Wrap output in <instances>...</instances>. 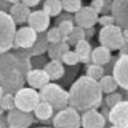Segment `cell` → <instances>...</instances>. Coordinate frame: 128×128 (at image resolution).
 <instances>
[{"label": "cell", "instance_id": "5b68a950", "mask_svg": "<svg viewBox=\"0 0 128 128\" xmlns=\"http://www.w3.org/2000/svg\"><path fill=\"white\" fill-rule=\"evenodd\" d=\"M16 107L21 111L33 113L41 101L39 92L32 87H23L15 94Z\"/></svg>", "mask_w": 128, "mask_h": 128}, {"label": "cell", "instance_id": "603a6c76", "mask_svg": "<svg viewBox=\"0 0 128 128\" xmlns=\"http://www.w3.org/2000/svg\"><path fill=\"white\" fill-rule=\"evenodd\" d=\"M74 51L77 54L82 64H88L91 62V54H92V46L88 40L84 39L77 43L74 46Z\"/></svg>", "mask_w": 128, "mask_h": 128}, {"label": "cell", "instance_id": "f546056e", "mask_svg": "<svg viewBox=\"0 0 128 128\" xmlns=\"http://www.w3.org/2000/svg\"><path fill=\"white\" fill-rule=\"evenodd\" d=\"M63 9L70 14H76L83 8L82 0H61Z\"/></svg>", "mask_w": 128, "mask_h": 128}, {"label": "cell", "instance_id": "7c38bea8", "mask_svg": "<svg viewBox=\"0 0 128 128\" xmlns=\"http://www.w3.org/2000/svg\"><path fill=\"white\" fill-rule=\"evenodd\" d=\"M74 24L83 28L93 27L97 24L99 14L96 12L90 6H83L74 14Z\"/></svg>", "mask_w": 128, "mask_h": 128}, {"label": "cell", "instance_id": "e575fe53", "mask_svg": "<svg viewBox=\"0 0 128 128\" xmlns=\"http://www.w3.org/2000/svg\"><path fill=\"white\" fill-rule=\"evenodd\" d=\"M56 26H58L62 36H63V37H64V39L66 41L67 36L71 34V32L73 31V29H74V21H72V20H66V21L61 22L59 25Z\"/></svg>", "mask_w": 128, "mask_h": 128}, {"label": "cell", "instance_id": "30bf717a", "mask_svg": "<svg viewBox=\"0 0 128 128\" xmlns=\"http://www.w3.org/2000/svg\"><path fill=\"white\" fill-rule=\"evenodd\" d=\"M109 122L112 126L128 128V99H123L110 108Z\"/></svg>", "mask_w": 128, "mask_h": 128}, {"label": "cell", "instance_id": "83f0119b", "mask_svg": "<svg viewBox=\"0 0 128 128\" xmlns=\"http://www.w3.org/2000/svg\"><path fill=\"white\" fill-rule=\"evenodd\" d=\"M86 39V31L84 28L79 26H74V29L71 32V34L67 36L66 42L69 44L70 46H74L77 43H79L82 40Z\"/></svg>", "mask_w": 128, "mask_h": 128}, {"label": "cell", "instance_id": "6da1fadb", "mask_svg": "<svg viewBox=\"0 0 128 128\" xmlns=\"http://www.w3.org/2000/svg\"><path fill=\"white\" fill-rule=\"evenodd\" d=\"M69 106L78 112L97 109L103 104V92L97 80L81 76L69 89Z\"/></svg>", "mask_w": 128, "mask_h": 128}, {"label": "cell", "instance_id": "5bb4252c", "mask_svg": "<svg viewBox=\"0 0 128 128\" xmlns=\"http://www.w3.org/2000/svg\"><path fill=\"white\" fill-rule=\"evenodd\" d=\"M106 121L97 109H91L83 112L81 114V126L83 128H104Z\"/></svg>", "mask_w": 128, "mask_h": 128}, {"label": "cell", "instance_id": "ee69618b", "mask_svg": "<svg viewBox=\"0 0 128 128\" xmlns=\"http://www.w3.org/2000/svg\"><path fill=\"white\" fill-rule=\"evenodd\" d=\"M123 34H124V41H126V44H128V31L127 30H123Z\"/></svg>", "mask_w": 128, "mask_h": 128}, {"label": "cell", "instance_id": "8d00e7d4", "mask_svg": "<svg viewBox=\"0 0 128 128\" xmlns=\"http://www.w3.org/2000/svg\"><path fill=\"white\" fill-rule=\"evenodd\" d=\"M97 23L102 27L109 26L114 25L116 24V20H114V16H112V14H110V15H102L101 16H99L98 22Z\"/></svg>", "mask_w": 128, "mask_h": 128}, {"label": "cell", "instance_id": "cb8c5ba5", "mask_svg": "<svg viewBox=\"0 0 128 128\" xmlns=\"http://www.w3.org/2000/svg\"><path fill=\"white\" fill-rule=\"evenodd\" d=\"M49 44L50 43L46 39V32L39 33L34 46L27 50L29 52L31 57L36 56H41V54H44V53L47 52Z\"/></svg>", "mask_w": 128, "mask_h": 128}, {"label": "cell", "instance_id": "3957f363", "mask_svg": "<svg viewBox=\"0 0 128 128\" xmlns=\"http://www.w3.org/2000/svg\"><path fill=\"white\" fill-rule=\"evenodd\" d=\"M16 26L9 13L0 11V54L13 49Z\"/></svg>", "mask_w": 128, "mask_h": 128}, {"label": "cell", "instance_id": "d6986e66", "mask_svg": "<svg viewBox=\"0 0 128 128\" xmlns=\"http://www.w3.org/2000/svg\"><path fill=\"white\" fill-rule=\"evenodd\" d=\"M44 69L49 76L50 80L53 82L59 81L66 72V66L61 60H50Z\"/></svg>", "mask_w": 128, "mask_h": 128}, {"label": "cell", "instance_id": "ffe728a7", "mask_svg": "<svg viewBox=\"0 0 128 128\" xmlns=\"http://www.w3.org/2000/svg\"><path fill=\"white\" fill-rule=\"evenodd\" d=\"M111 50L108 49L107 47L104 46H99L96 47L91 54V62L96 64H100V66H106L111 61L112 53Z\"/></svg>", "mask_w": 128, "mask_h": 128}, {"label": "cell", "instance_id": "4fadbf2b", "mask_svg": "<svg viewBox=\"0 0 128 128\" xmlns=\"http://www.w3.org/2000/svg\"><path fill=\"white\" fill-rule=\"evenodd\" d=\"M111 14L116 25L128 31V0H114Z\"/></svg>", "mask_w": 128, "mask_h": 128}, {"label": "cell", "instance_id": "816d5d0a", "mask_svg": "<svg viewBox=\"0 0 128 128\" xmlns=\"http://www.w3.org/2000/svg\"><path fill=\"white\" fill-rule=\"evenodd\" d=\"M127 99H128V98H127Z\"/></svg>", "mask_w": 128, "mask_h": 128}, {"label": "cell", "instance_id": "d590c367", "mask_svg": "<svg viewBox=\"0 0 128 128\" xmlns=\"http://www.w3.org/2000/svg\"><path fill=\"white\" fill-rule=\"evenodd\" d=\"M48 56H44V54L41 56H36L31 57V66L32 69H44V66L48 63Z\"/></svg>", "mask_w": 128, "mask_h": 128}, {"label": "cell", "instance_id": "7bdbcfd3", "mask_svg": "<svg viewBox=\"0 0 128 128\" xmlns=\"http://www.w3.org/2000/svg\"><path fill=\"white\" fill-rule=\"evenodd\" d=\"M22 2L29 8H34V6L39 5L41 0H22Z\"/></svg>", "mask_w": 128, "mask_h": 128}, {"label": "cell", "instance_id": "8fae6325", "mask_svg": "<svg viewBox=\"0 0 128 128\" xmlns=\"http://www.w3.org/2000/svg\"><path fill=\"white\" fill-rule=\"evenodd\" d=\"M112 74L116 78L119 87L128 92V54L118 56Z\"/></svg>", "mask_w": 128, "mask_h": 128}, {"label": "cell", "instance_id": "681fc988", "mask_svg": "<svg viewBox=\"0 0 128 128\" xmlns=\"http://www.w3.org/2000/svg\"><path fill=\"white\" fill-rule=\"evenodd\" d=\"M37 128H52V127H47V126H44V127H37ZM54 128V127H53Z\"/></svg>", "mask_w": 128, "mask_h": 128}, {"label": "cell", "instance_id": "f35d334b", "mask_svg": "<svg viewBox=\"0 0 128 128\" xmlns=\"http://www.w3.org/2000/svg\"><path fill=\"white\" fill-rule=\"evenodd\" d=\"M114 0H104V6L100 15H110L112 12V6Z\"/></svg>", "mask_w": 128, "mask_h": 128}, {"label": "cell", "instance_id": "60d3db41", "mask_svg": "<svg viewBox=\"0 0 128 128\" xmlns=\"http://www.w3.org/2000/svg\"><path fill=\"white\" fill-rule=\"evenodd\" d=\"M11 6H12V4L8 2L6 0H0V11L9 13Z\"/></svg>", "mask_w": 128, "mask_h": 128}, {"label": "cell", "instance_id": "1f68e13d", "mask_svg": "<svg viewBox=\"0 0 128 128\" xmlns=\"http://www.w3.org/2000/svg\"><path fill=\"white\" fill-rule=\"evenodd\" d=\"M124 99V96L122 93H118V92H113L111 94H107L104 99V104H106L108 108H112L113 106H114L116 104H118Z\"/></svg>", "mask_w": 128, "mask_h": 128}, {"label": "cell", "instance_id": "2e32d148", "mask_svg": "<svg viewBox=\"0 0 128 128\" xmlns=\"http://www.w3.org/2000/svg\"><path fill=\"white\" fill-rule=\"evenodd\" d=\"M26 81L30 87L34 89H40L49 84L51 80L44 69H31L26 76Z\"/></svg>", "mask_w": 128, "mask_h": 128}, {"label": "cell", "instance_id": "ac0fdd59", "mask_svg": "<svg viewBox=\"0 0 128 128\" xmlns=\"http://www.w3.org/2000/svg\"><path fill=\"white\" fill-rule=\"evenodd\" d=\"M19 69V59L13 51H8L0 54V74L12 70Z\"/></svg>", "mask_w": 128, "mask_h": 128}, {"label": "cell", "instance_id": "f6af8a7d", "mask_svg": "<svg viewBox=\"0 0 128 128\" xmlns=\"http://www.w3.org/2000/svg\"><path fill=\"white\" fill-rule=\"evenodd\" d=\"M4 94H5V92H4V90H3V87L0 86V101H1V99H2Z\"/></svg>", "mask_w": 128, "mask_h": 128}, {"label": "cell", "instance_id": "e0dca14e", "mask_svg": "<svg viewBox=\"0 0 128 128\" xmlns=\"http://www.w3.org/2000/svg\"><path fill=\"white\" fill-rule=\"evenodd\" d=\"M9 14L14 19L16 25H24L27 23L28 18L31 15V10L29 6L25 5L22 1L13 4L9 10Z\"/></svg>", "mask_w": 128, "mask_h": 128}, {"label": "cell", "instance_id": "52a82bcc", "mask_svg": "<svg viewBox=\"0 0 128 128\" xmlns=\"http://www.w3.org/2000/svg\"><path fill=\"white\" fill-rule=\"evenodd\" d=\"M26 76L18 68L12 69L0 74V86L5 93L15 94L25 86Z\"/></svg>", "mask_w": 128, "mask_h": 128}, {"label": "cell", "instance_id": "836d02e7", "mask_svg": "<svg viewBox=\"0 0 128 128\" xmlns=\"http://www.w3.org/2000/svg\"><path fill=\"white\" fill-rule=\"evenodd\" d=\"M62 62L64 63V64L66 66H76L80 63L79 57L77 56V54L76 53V51H72V50H68L67 52H66L62 57Z\"/></svg>", "mask_w": 128, "mask_h": 128}, {"label": "cell", "instance_id": "b9f144b4", "mask_svg": "<svg viewBox=\"0 0 128 128\" xmlns=\"http://www.w3.org/2000/svg\"><path fill=\"white\" fill-rule=\"evenodd\" d=\"M84 31H86V39L88 40V41L94 37V36L96 33V28H94V26L89 27V28H86Z\"/></svg>", "mask_w": 128, "mask_h": 128}, {"label": "cell", "instance_id": "f1b7e54d", "mask_svg": "<svg viewBox=\"0 0 128 128\" xmlns=\"http://www.w3.org/2000/svg\"><path fill=\"white\" fill-rule=\"evenodd\" d=\"M104 74H106L104 68L103 66H100V64L91 63L90 64H88V66L86 68V76L97 81H99Z\"/></svg>", "mask_w": 128, "mask_h": 128}, {"label": "cell", "instance_id": "8992f818", "mask_svg": "<svg viewBox=\"0 0 128 128\" xmlns=\"http://www.w3.org/2000/svg\"><path fill=\"white\" fill-rule=\"evenodd\" d=\"M52 124L54 128H80L81 116L77 110L68 106L56 112L52 118Z\"/></svg>", "mask_w": 128, "mask_h": 128}, {"label": "cell", "instance_id": "f907efd6", "mask_svg": "<svg viewBox=\"0 0 128 128\" xmlns=\"http://www.w3.org/2000/svg\"><path fill=\"white\" fill-rule=\"evenodd\" d=\"M18 1H22V0H18Z\"/></svg>", "mask_w": 128, "mask_h": 128}, {"label": "cell", "instance_id": "277c9868", "mask_svg": "<svg viewBox=\"0 0 128 128\" xmlns=\"http://www.w3.org/2000/svg\"><path fill=\"white\" fill-rule=\"evenodd\" d=\"M98 41L101 46L107 47L111 51L120 50L126 44L123 34V29L117 25L102 27L98 34Z\"/></svg>", "mask_w": 128, "mask_h": 128}, {"label": "cell", "instance_id": "74e56055", "mask_svg": "<svg viewBox=\"0 0 128 128\" xmlns=\"http://www.w3.org/2000/svg\"><path fill=\"white\" fill-rule=\"evenodd\" d=\"M66 20H72L74 22V16H73L70 13H63V14H60L58 16L56 17V22H54V26H58L61 22L63 21H66Z\"/></svg>", "mask_w": 128, "mask_h": 128}, {"label": "cell", "instance_id": "7a4b0ae2", "mask_svg": "<svg viewBox=\"0 0 128 128\" xmlns=\"http://www.w3.org/2000/svg\"><path fill=\"white\" fill-rule=\"evenodd\" d=\"M41 101L49 103L54 112H58L69 106V93L59 84L49 83L39 90Z\"/></svg>", "mask_w": 128, "mask_h": 128}, {"label": "cell", "instance_id": "4dcf8cb0", "mask_svg": "<svg viewBox=\"0 0 128 128\" xmlns=\"http://www.w3.org/2000/svg\"><path fill=\"white\" fill-rule=\"evenodd\" d=\"M0 106L2 107L5 111H11L16 107V101H15V94H10V93H5L3 96L1 101H0Z\"/></svg>", "mask_w": 128, "mask_h": 128}, {"label": "cell", "instance_id": "d4e9b609", "mask_svg": "<svg viewBox=\"0 0 128 128\" xmlns=\"http://www.w3.org/2000/svg\"><path fill=\"white\" fill-rule=\"evenodd\" d=\"M99 86L101 87L103 94H111L113 92H116L119 87L116 78L113 74H104L100 80H99Z\"/></svg>", "mask_w": 128, "mask_h": 128}, {"label": "cell", "instance_id": "c3c4849f", "mask_svg": "<svg viewBox=\"0 0 128 128\" xmlns=\"http://www.w3.org/2000/svg\"><path fill=\"white\" fill-rule=\"evenodd\" d=\"M108 128H122V127H118V126H110V127H108Z\"/></svg>", "mask_w": 128, "mask_h": 128}, {"label": "cell", "instance_id": "44dd1931", "mask_svg": "<svg viewBox=\"0 0 128 128\" xmlns=\"http://www.w3.org/2000/svg\"><path fill=\"white\" fill-rule=\"evenodd\" d=\"M68 50H70L69 44L66 41L62 40L58 43L49 44L46 53L50 60H61L62 61V57L64 54Z\"/></svg>", "mask_w": 128, "mask_h": 128}, {"label": "cell", "instance_id": "ab89813d", "mask_svg": "<svg viewBox=\"0 0 128 128\" xmlns=\"http://www.w3.org/2000/svg\"><path fill=\"white\" fill-rule=\"evenodd\" d=\"M90 6L100 15L104 6V0H92L90 3Z\"/></svg>", "mask_w": 128, "mask_h": 128}, {"label": "cell", "instance_id": "ba28073f", "mask_svg": "<svg viewBox=\"0 0 128 128\" xmlns=\"http://www.w3.org/2000/svg\"><path fill=\"white\" fill-rule=\"evenodd\" d=\"M38 36V33L29 26H21L16 30L15 36V44L13 49L22 48V49H29L34 46Z\"/></svg>", "mask_w": 128, "mask_h": 128}, {"label": "cell", "instance_id": "9c48e42d", "mask_svg": "<svg viewBox=\"0 0 128 128\" xmlns=\"http://www.w3.org/2000/svg\"><path fill=\"white\" fill-rule=\"evenodd\" d=\"M6 118L8 128H28L34 124V114L15 108L8 112Z\"/></svg>", "mask_w": 128, "mask_h": 128}, {"label": "cell", "instance_id": "484cf974", "mask_svg": "<svg viewBox=\"0 0 128 128\" xmlns=\"http://www.w3.org/2000/svg\"><path fill=\"white\" fill-rule=\"evenodd\" d=\"M43 10L49 15L50 17H56L63 11L61 0H46L43 4Z\"/></svg>", "mask_w": 128, "mask_h": 128}, {"label": "cell", "instance_id": "9a60e30c", "mask_svg": "<svg viewBox=\"0 0 128 128\" xmlns=\"http://www.w3.org/2000/svg\"><path fill=\"white\" fill-rule=\"evenodd\" d=\"M50 16L47 15L44 10H36L31 12L27 24L34 28L38 34L46 32L50 26Z\"/></svg>", "mask_w": 128, "mask_h": 128}, {"label": "cell", "instance_id": "d6a6232c", "mask_svg": "<svg viewBox=\"0 0 128 128\" xmlns=\"http://www.w3.org/2000/svg\"><path fill=\"white\" fill-rule=\"evenodd\" d=\"M46 34V39L48 40V42L50 44H52V43H58L60 41H62V40H64L61 32H60L59 28L56 26H54L52 28H50L49 30H47Z\"/></svg>", "mask_w": 128, "mask_h": 128}, {"label": "cell", "instance_id": "7402d4cb", "mask_svg": "<svg viewBox=\"0 0 128 128\" xmlns=\"http://www.w3.org/2000/svg\"><path fill=\"white\" fill-rule=\"evenodd\" d=\"M54 114V109L49 103L40 101L34 110V117L41 122L52 120Z\"/></svg>", "mask_w": 128, "mask_h": 128}, {"label": "cell", "instance_id": "7dc6e473", "mask_svg": "<svg viewBox=\"0 0 128 128\" xmlns=\"http://www.w3.org/2000/svg\"><path fill=\"white\" fill-rule=\"evenodd\" d=\"M5 110H4V109L2 108V107H1V106H0V116H3V114L5 113Z\"/></svg>", "mask_w": 128, "mask_h": 128}, {"label": "cell", "instance_id": "4316f807", "mask_svg": "<svg viewBox=\"0 0 128 128\" xmlns=\"http://www.w3.org/2000/svg\"><path fill=\"white\" fill-rule=\"evenodd\" d=\"M79 71V66L76 64V66H70L67 67H66V72H64V76L62 77L61 79L59 80L60 84L63 87L64 86H69V84L74 82V80L76 79V74H78Z\"/></svg>", "mask_w": 128, "mask_h": 128}, {"label": "cell", "instance_id": "bcb514c9", "mask_svg": "<svg viewBox=\"0 0 128 128\" xmlns=\"http://www.w3.org/2000/svg\"><path fill=\"white\" fill-rule=\"evenodd\" d=\"M8 2H9V3H11V4H16V3H17V2H19L18 0H6Z\"/></svg>", "mask_w": 128, "mask_h": 128}]
</instances>
